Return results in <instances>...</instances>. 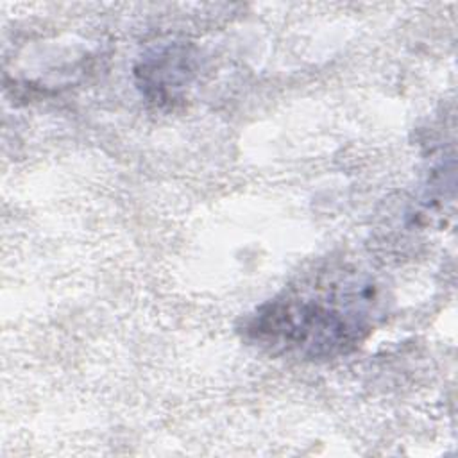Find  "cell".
Listing matches in <instances>:
<instances>
[{
	"label": "cell",
	"instance_id": "6da1fadb",
	"mask_svg": "<svg viewBox=\"0 0 458 458\" xmlns=\"http://www.w3.org/2000/svg\"><path fill=\"white\" fill-rule=\"evenodd\" d=\"M376 293L351 274H320L259 306L245 322V336L270 354L329 360L347 354L372 329Z\"/></svg>",
	"mask_w": 458,
	"mask_h": 458
}]
</instances>
